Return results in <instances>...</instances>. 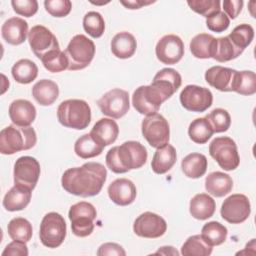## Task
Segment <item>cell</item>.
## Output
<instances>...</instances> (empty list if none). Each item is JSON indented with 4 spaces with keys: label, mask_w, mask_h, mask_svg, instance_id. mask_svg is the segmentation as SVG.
I'll use <instances>...</instances> for the list:
<instances>
[{
    "label": "cell",
    "mask_w": 256,
    "mask_h": 256,
    "mask_svg": "<svg viewBox=\"0 0 256 256\" xmlns=\"http://www.w3.org/2000/svg\"><path fill=\"white\" fill-rule=\"evenodd\" d=\"M107 178L104 165L87 162L80 167L67 169L61 178V185L68 193L80 197H92L101 191Z\"/></svg>",
    "instance_id": "6da1fadb"
},
{
    "label": "cell",
    "mask_w": 256,
    "mask_h": 256,
    "mask_svg": "<svg viewBox=\"0 0 256 256\" xmlns=\"http://www.w3.org/2000/svg\"><path fill=\"white\" fill-rule=\"evenodd\" d=\"M148 153L138 141H126L120 146L112 147L106 154L107 167L114 173H126L142 167L147 161Z\"/></svg>",
    "instance_id": "7a4b0ae2"
},
{
    "label": "cell",
    "mask_w": 256,
    "mask_h": 256,
    "mask_svg": "<svg viewBox=\"0 0 256 256\" xmlns=\"http://www.w3.org/2000/svg\"><path fill=\"white\" fill-rule=\"evenodd\" d=\"M36 142V132L30 126L9 125L0 132V152L3 155H12L19 151L29 150L35 146Z\"/></svg>",
    "instance_id": "3957f363"
},
{
    "label": "cell",
    "mask_w": 256,
    "mask_h": 256,
    "mask_svg": "<svg viewBox=\"0 0 256 256\" xmlns=\"http://www.w3.org/2000/svg\"><path fill=\"white\" fill-rule=\"evenodd\" d=\"M57 118L64 127L82 130L90 124L91 109L82 99H68L59 104Z\"/></svg>",
    "instance_id": "277c9868"
},
{
    "label": "cell",
    "mask_w": 256,
    "mask_h": 256,
    "mask_svg": "<svg viewBox=\"0 0 256 256\" xmlns=\"http://www.w3.org/2000/svg\"><path fill=\"white\" fill-rule=\"evenodd\" d=\"M95 50L94 42L87 36L75 35L64 51L68 61V70L76 71L86 68L92 62Z\"/></svg>",
    "instance_id": "5b68a950"
},
{
    "label": "cell",
    "mask_w": 256,
    "mask_h": 256,
    "mask_svg": "<svg viewBox=\"0 0 256 256\" xmlns=\"http://www.w3.org/2000/svg\"><path fill=\"white\" fill-rule=\"evenodd\" d=\"M171 96L156 84L142 85L136 88L132 95L133 107L142 115L157 113L163 102Z\"/></svg>",
    "instance_id": "8992f818"
},
{
    "label": "cell",
    "mask_w": 256,
    "mask_h": 256,
    "mask_svg": "<svg viewBox=\"0 0 256 256\" xmlns=\"http://www.w3.org/2000/svg\"><path fill=\"white\" fill-rule=\"evenodd\" d=\"M209 154L218 163V165L226 170H235L240 163V157L235 141L227 136L214 138L209 144Z\"/></svg>",
    "instance_id": "52a82bcc"
},
{
    "label": "cell",
    "mask_w": 256,
    "mask_h": 256,
    "mask_svg": "<svg viewBox=\"0 0 256 256\" xmlns=\"http://www.w3.org/2000/svg\"><path fill=\"white\" fill-rule=\"evenodd\" d=\"M67 227L63 216L57 212H49L40 224V241L45 247L57 248L64 242Z\"/></svg>",
    "instance_id": "ba28073f"
},
{
    "label": "cell",
    "mask_w": 256,
    "mask_h": 256,
    "mask_svg": "<svg viewBox=\"0 0 256 256\" xmlns=\"http://www.w3.org/2000/svg\"><path fill=\"white\" fill-rule=\"evenodd\" d=\"M97 212L95 207L85 201L72 205L68 212L71 221V229L74 235L78 237H87L94 230L93 221L96 219Z\"/></svg>",
    "instance_id": "9c48e42d"
},
{
    "label": "cell",
    "mask_w": 256,
    "mask_h": 256,
    "mask_svg": "<svg viewBox=\"0 0 256 256\" xmlns=\"http://www.w3.org/2000/svg\"><path fill=\"white\" fill-rule=\"evenodd\" d=\"M141 131L151 147L159 148L168 144L169 142V123L159 113L146 116L142 121Z\"/></svg>",
    "instance_id": "30bf717a"
},
{
    "label": "cell",
    "mask_w": 256,
    "mask_h": 256,
    "mask_svg": "<svg viewBox=\"0 0 256 256\" xmlns=\"http://www.w3.org/2000/svg\"><path fill=\"white\" fill-rule=\"evenodd\" d=\"M97 105L104 115L113 119H120L129 111V94L120 88L111 89L102 95L97 101Z\"/></svg>",
    "instance_id": "8fae6325"
},
{
    "label": "cell",
    "mask_w": 256,
    "mask_h": 256,
    "mask_svg": "<svg viewBox=\"0 0 256 256\" xmlns=\"http://www.w3.org/2000/svg\"><path fill=\"white\" fill-rule=\"evenodd\" d=\"M40 173V164L34 157H19L14 164V184L33 191L39 180Z\"/></svg>",
    "instance_id": "7c38bea8"
},
{
    "label": "cell",
    "mask_w": 256,
    "mask_h": 256,
    "mask_svg": "<svg viewBox=\"0 0 256 256\" xmlns=\"http://www.w3.org/2000/svg\"><path fill=\"white\" fill-rule=\"evenodd\" d=\"M251 213V205L244 194H232L222 203L221 217L231 224H240L248 219Z\"/></svg>",
    "instance_id": "4fadbf2b"
},
{
    "label": "cell",
    "mask_w": 256,
    "mask_h": 256,
    "mask_svg": "<svg viewBox=\"0 0 256 256\" xmlns=\"http://www.w3.org/2000/svg\"><path fill=\"white\" fill-rule=\"evenodd\" d=\"M180 102L188 111L204 112L212 105L213 95L208 88L187 85L180 93Z\"/></svg>",
    "instance_id": "5bb4252c"
},
{
    "label": "cell",
    "mask_w": 256,
    "mask_h": 256,
    "mask_svg": "<svg viewBox=\"0 0 256 256\" xmlns=\"http://www.w3.org/2000/svg\"><path fill=\"white\" fill-rule=\"evenodd\" d=\"M28 42L32 52L40 60L49 52L60 49L56 36L43 25H35L30 29Z\"/></svg>",
    "instance_id": "9a60e30c"
},
{
    "label": "cell",
    "mask_w": 256,
    "mask_h": 256,
    "mask_svg": "<svg viewBox=\"0 0 256 256\" xmlns=\"http://www.w3.org/2000/svg\"><path fill=\"white\" fill-rule=\"evenodd\" d=\"M167 223L160 215L153 212H144L140 214L134 221V233L143 238H159L165 234Z\"/></svg>",
    "instance_id": "2e32d148"
},
{
    "label": "cell",
    "mask_w": 256,
    "mask_h": 256,
    "mask_svg": "<svg viewBox=\"0 0 256 256\" xmlns=\"http://www.w3.org/2000/svg\"><path fill=\"white\" fill-rule=\"evenodd\" d=\"M155 53L157 59L163 64H176L184 56V43L177 35H165L157 42Z\"/></svg>",
    "instance_id": "e0dca14e"
},
{
    "label": "cell",
    "mask_w": 256,
    "mask_h": 256,
    "mask_svg": "<svg viewBox=\"0 0 256 256\" xmlns=\"http://www.w3.org/2000/svg\"><path fill=\"white\" fill-rule=\"evenodd\" d=\"M107 192L112 202L120 206L130 205L134 202L137 195L136 186L127 178H119L111 182Z\"/></svg>",
    "instance_id": "ac0fdd59"
},
{
    "label": "cell",
    "mask_w": 256,
    "mask_h": 256,
    "mask_svg": "<svg viewBox=\"0 0 256 256\" xmlns=\"http://www.w3.org/2000/svg\"><path fill=\"white\" fill-rule=\"evenodd\" d=\"M236 72L237 70L232 68L220 65L212 66L205 72V80L211 87L219 91L230 92L233 88Z\"/></svg>",
    "instance_id": "d6986e66"
},
{
    "label": "cell",
    "mask_w": 256,
    "mask_h": 256,
    "mask_svg": "<svg viewBox=\"0 0 256 256\" xmlns=\"http://www.w3.org/2000/svg\"><path fill=\"white\" fill-rule=\"evenodd\" d=\"M29 34L28 23L20 17L7 19L1 27L2 38L11 45L22 44Z\"/></svg>",
    "instance_id": "ffe728a7"
},
{
    "label": "cell",
    "mask_w": 256,
    "mask_h": 256,
    "mask_svg": "<svg viewBox=\"0 0 256 256\" xmlns=\"http://www.w3.org/2000/svg\"><path fill=\"white\" fill-rule=\"evenodd\" d=\"M9 117L14 125L21 127L30 126L36 118V108L28 100L17 99L9 106Z\"/></svg>",
    "instance_id": "44dd1931"
},
{
    "label": "cell",
    "mask_w": 256,
    "mask_h": 256,
    "mask_svg": "<svg viewBox=\"0 0 256 256\" xmlns=\"http://www.w3.org/2000/svg\"><path fill=\"white\" fill-rule=\"evenodd\" d=\"M119 134L118 124L112 118H101L90 131L92 138L101 146L105 147L114 143Z\"/></svg>",
    "instance_id": "7402d4cb"
},
{
    "label": "cell",
    "mask_w": 256,
    "mask_h": 256,
    "mask_svg": "<svg viewBox=\"0 0 256 256\" xmlns=\"http://www.w3.org/2000/svg\"><path fill=\"white\" fill-rule=\"evenodd\" d=\"M31 196V190L14 184L3 198V207L10 212L23 210L30 203Z\"/></svg>",
    "instance_id": "603a6c76"
},
{
    "label": "cell",
    "mask_w": 256,
    "mask_h": 256,
    "mask_svg": "<svg viewBox=\"0 0 256 256\" xmlns=\"http://www.w3.org/2000/svg\"><path fill=\"white\" fill-rule=\"evenodd\" d=\"M110 46L115 57L120 59H128L134 55L137 48V42L131 33L123 31L117 33L112 38Z\"/></svg>",
    "instance_id": "cb8c5ba5"
},
{
    "label": "cell",
    "mask_w": 256,
    "mask_h": 256,
    "mask_svg": "<svg viewBox=\"0 0 256 256\" xmlns=\"http://www.w3.org/2000/svg\"><path fill=\"white\" fill-rule=\"evenodd\" d=\"M176 159L175 148L171 144H166L155 151L151 161V168L156 174H165L174 166Z\"/></svg>",
    "instance_id": "d4e9b609"
},
{
    "label": "cell",
    "mask_w": 256,
    "mask_h": 256,
    "mask_svg": "<svg viewBox=\"0 0 256 256\" xmlns=\"http://www.w3.org/2000/svg\"><path fill=\"white\" fill-rule=\"evenodd\" d=\"M215 200L206 193L196 194L189 205V212L197 220H206L212 217L215 213Z\"/></svg>",
    "instance_id": "484cf974"
},
{
    "label": "cell",
    "mask_w": 256,
    "mask_h": 256,
    "mask_svg": "<svg viewBox=\"0 0 256 256\" xmlns=\"http://www.w3.org/2000/svg\"><path fill=\"white\" fill-rule=\"evenodd\" d=\"M233 180L230 175L216 171L210 173L205 179V189L215 197H223L231 192Z\"/></svg>",
    "instance_id": "4316f807"
},
{
    "label": "cell",
    "mask_w": 256,
    "mask_h": 256,
    "mask_svg": "<svg viewBox=\"0 0 256 256\" xmlns=\"http://www.w3.org/2000/svg\"><path fill=\"white\" fill-rule=\"evenodd\" d=\"M32 96L42 106L53 104L59 96L58 85L49 79H42L32 87Z\"/></svg>",
    "instance_id": "83f0119b"
},
{
    "label": "cell",
    "mask_w": 256,
    "mask_h": 256,
    "mask_svg": "<svg viewBox=\"0 0 256 256\" xmlns=\"http://www.w3.org/2000/svg\"><path fill=\"white\" fill-rule=\"evenodd\" d=\"M208 161L205 155L201 153H190L182 159L181 168L185 176L192 179L202 177L207 170Z\"/></svg>",
    "instance_id": "f1b7e54d"
},
{
    "label": "cell",
    "mask_w": 256,
    "mask_h": 256,
    "mask_svg": "<svg viewBox=\"0 0 256 256\" xmlns=\"http://www.w3.org/2000/svg\"><path fill=\"white\" fill-rule=\"evenodd\" d=\"M216 38L207 33H200L194 36L190 42V51L198 59L212 58Z\"/></svg>",
    "instance_id": "f546056e"
},
{
    "label": "cell",
    "mask_w": 256,
    "mask_h": 256,
    "mask_svg": "<svg viewBox=\"0 0 256 256\" xmlns=\"http://www.w3.org/2000/svg\"><path fill=\"white\" fill-rule=\"evenodd\" d=\"M172 96L181 86L182 78L179 72L173 68H163L156 73L152 81Z\"/></svg>",
    "instance_id": "4dcf8cb0"
},
{
    "label": "cell",
    "mask_w": 256,
    "mask_h": 256,
    "mask_svg": "<svg viewBox=\"0 0 256 256\" xmlns=\"http://www.w3.org/2000/svg\"><path fill=\"white\" fill-rule=\"evenodd\" d=\"M11 73L16 82L20 84H29L36 79L38 75V67L29 59H20L12 66Z\"/></svg>",
    "instance_id": "1f68e13d"
},
{
    "label": "cell",
    "mask_w": 256,
    "mask_h": 256,
    "mask_svg": "<svg viewBox=\"0 0 256 256\" xmlns=\"http://www.w3.org/2000/svg\"><path fill=\"white\" fill-rule=\"evenodd\" d=\"M243 50L236 47L232 41L228 38V36L216 38L214 53L212 58L220 63L227 62L233 59H236L239 55H241Z\"/></svg>",
    "instance_id": "d6a6232c"
},
{
    "label": "cell",
    "mask_w": 256,
    "mask_h": 256,
    "mask_svg": "<svg viewBox=\"0 0 256 256\" xmlns=\"http://www.w3.org/2000/svg\"><path fill=\"white\" fill-rule=\"evenodd\" d=\"M103 149H104V147L101 146L100 144H98L92 138L90 133L84 134L81 137H79L74 144L75 154L82 159L96 157L103 152Z\"/></svg>",
    "instance_id": "836d02e7"
},
{
    "label": "cell",
    "mask_w": 256,
    "mask_h": 256,
    "mask_svg": "<svg viewBox=\"0 0 256 256\" xmlns=\"http://www.w3.org/2000/svg\"><path fill=\"white\" fill-rule=\"evenodd\" d=\"M227 228L217 221H210L206 223L201 230V237L210 246H218L225 242L227 238Z\"/></svg>",
    "instance_id": "e575fe53"
},
{
    "label": "cell",
    "mask_w": 256,
    "mask_h": 256,
    "mask_svg": "<svg viewBox=\"0 0 256 256\" xmlns=\"http://www.w3.org/2000/svg\"><path fill=\"white\" fill-rule=\"evenodd\" d=\"M7 232L12 240L28 242L32 238V224L25 218H13L7 225Z\"/></svg>",
    "instance_id": "d590c367"
},
{
    "label": "cell",
    "mask_w": 256,
    "mask_h": 256,
    "mask_svg": "<svg viewBox=\"0 0 256 256\" xmlns=\"http://www.w3.org/2000/svg\"><path fill=\"white\" fill-rule=\"evenodd\" d=\"M232 91L240 95L249 96L256 92V75L253 71H237L235 74Z\"/></svg>",
    "instance_id": "8d00e7d4"
},
{
    "label": "cell",
    "mask_w": 256,
    "mask_h": 256,
    "mask_svg": "<svg viewBox=\"0 0 256 256\" xmlns=\"http://www.w3.org/2000/svg\"><path fill=\"white\" fill-rule=\"evenodd\" d=\"M213 133L214 131L205 117L196 118L190 123L188 128V135L190 139L197 144H205L208 142Z\"/></svg>",
    "instance_id": "74e56055"
},
{
    "label": "cell",
    "mask_w": 256,
    "mask_h": 256,
    "mask_svg": "<svg viewBox=\"0 0 256 256\" xmlns=\"http://www.w3.org/2000/svg\"><path fill=\"white\" fill-rule=\"evenodd\" d=\"M211 253L212 246L207 244L199 234L188 237L181 247V254L184 256H209Z\"/></svg>",
    "instance_id": "f35d334b"
},
{
    "label": "cell",
    "mask_w": 256,
    "mask_h": 256,
    "mask_svg": "<svg viewBox=\"0 0 256 256\" xmlns=\"http://www.w3.org/2000/svg\"><path fill=\"white\" fill-rule=\"evenodd\" d=\"M228 38L236 47L244 51V49L253 41L254 29L249 24H240L232 30V32L228 35Z\"/></svg>",
    "instance_id": "ab89813d"
},
{
    "label": "cell",
    "mask_w": 256,
    "mask_h": 256,
    "mask_svg": "<svg viewBox=\"0 0 256 256\" xmlns=\"http://www.w3.org/2000/svg\"><path fill=\"white\" fill-rule=\"evenodd\" d=\"M83 28L93 38H99L105 30V22L102 15L96 11H89L83 17Z\"/></svg>",
    "instance_id": "60d3db41"
},
{
    "label": "cell",
    "mask_w": 256,
    "mask_h": 256,
    "mask_svg": "<svg viewBox=\"0 0 256 256\" xmlns=\"http://www.w3.org/2000/svg\"><path fill=\"white\" fill-rule=\"evenodd\" d=\"M41 62L46 70L52 73H58L68 69V61L65 56V53L60 49L53 50L46 54Z\"/></svg>",
    "instance_id": "b9f144b4"
},
{
    "label": "cell",
    "mask_w": 256,
    "mask_h": 256,
    "mask_svg": "<svg viewBox=\"0 0 256 256\" xmlns=\"http://www.w3.org/2000/svg\"><path fill=\"white\" fill-rule=\"evenodd\" d=\"M205 118L210 123L214 133L225 132L231 125V116L227 110L222 108H215Z\"/></svg>",
    "instance_id": "7bdbcfd3"
},
{
    "label": "cell",
    "mask_w": 256,
    "mask_h": 256,
    "mask_svg": "<svg viewBox=\"0 0 256 256\" xmlns=\"http://www.w3.org/2000/svg\"><path fill=\"white\" fill-rule=\"evenodd\" d=\"M187 4L191 10L206 18L219 12L221 9L219 0H192L187 1Z\"/></svg>",
    "instance_id": "ee69618b"
},
{
    "label": "cell",
    "mask_w": 256,
    "mask_h": 256,
    "mask_svg": "<svg viewBox=\"0 0 256 256\" xmlns=\"http://www.w3.org/2000/svg\"><path fill=\"white\" fill-rule=\"evenodd\" d=\"M44 6L51 16L58 18L67 16L72 9V3L69 0H46Z\"/></svg>",
    "instance_id": "f6af8a7d"
},
{
    "label": "cell",
    "mask_w": 256,
    "mask_h": 256,
    "mask_svg": "<svg viewBox=\"0 0 256 256\" xmlns=\"http://www.w3.org/2000/svg\"><path fill=\"white\" fill-rule=\"evenodd\" d=\"M206 25L209 30L220 33L229 27L230 19L223 11L220 10L219 12L206 18Z\"/></svg>",
    "instance_id": "bcb514c9"
},
{
    "label": "cell",
    "mask_w": 256,
    "mask_h": 256,
    "mask_svg": "<svg viewBox=\"0 0 256 256\" xmlns=\"http://www.w3.org/2000/svg\"><path fill=\"white\" fill-rule=\"evenodd\" d=\"M11 5L16 14L24 17H32L38 11V2L36 0H13Z\"/></svg>",
    "instance_id": "7dc6e473"
},
{
    "label": "cell",
    "mask_w": 256,
    "mask_h": 256,
    "mask_svg": "<svg viewBox=\"0 0 256 256\" xmlns=\"http://www.w3.org/2000/svg\"><path fill=\"white\" fill-rule=\"evenodd\" d=\"M29 254L26 242L13 240L2 252V256H27Z\"/></svg>",
    "instance_id": "c3c4849f"
},
{
    "label": "cell",
    "mask_w": 256,
    "mask_h": 256,
    "mask_svg": "<svg viewBox=\"0 0 256 256\" xmlns=\"http://www.w3.org/2000/svg\"><path fill=\"white\" fill-rule=\"evenodd\" d=\"M98 256H106V255H117V256H125L126 252L123 247L117 243H104L102 244L97 251Z\"/></svg>",
    "instance_id": "681fc988"
},
{
    "label": "cell",
    "mask_w": 256,
    "mask_h": 256,
    "mask_svg": "<svg viewBox=\"0 0 256 256\" xmlns=\"http://www.w3.org/2000/svg\"><path fill=\"white\" fill-rule=\"evenodd\" d=\"M243 4L242 0H225L223 1L224 13L231 19H235L240 14Z\"/></svg>",
    "instance_id": "f907efd6"
},
{
    "label": "cell",
    "mask_w": 256,
    "mask_h": 256,
    "mask_svg": "<svg viewBox=\"0 0 256 256\" xmlns=\"http://www.w3.org/2000/svg\"><path fill=\"white\" fill-rule=\"evenodd\" d=\"M155 1H143V0H128V1H120L122 5H124L127 9H139L142 6L149 5L154 3Z\"/></svg>",
    "instance_id": "816d5d0a"
},
{
    "label": "cell",
    "mask_w": 256,
    "mask_h": 256,
    "mask_svg": "<svg viewBox=\"0 0 256 256\" xmlns=\"http://www.w3.org/2000/svg\"><path fill=\"white\" fill-rule=\"evenodd\" d=\"M155 254H163V255H179L178 251L174 249L172 246H163L160 247L158 251L155 252Z\"/></svg>",
    "instance_id": "f5cc1de1"
}]
</instances>
